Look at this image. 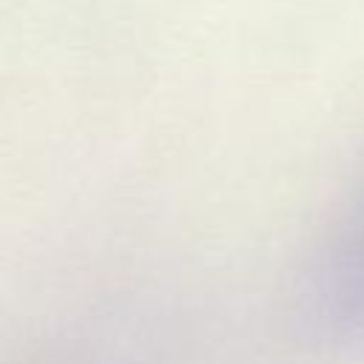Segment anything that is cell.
<instances>
[{"instance_id": "6da1fadb", "label": "cell", "mask_w": 364, "mask_h": 364, "mask_svg": "<svg viewBox=\"0 0 364 364\" xmlns=\"http://www.w3.org/2000/svg\"><path fill=\"white\" fill-rule=\"evenodd\" d=\"M316 310L336 330H364V193L330 236L316 273Z\"/></svg>"}]
</instances>
